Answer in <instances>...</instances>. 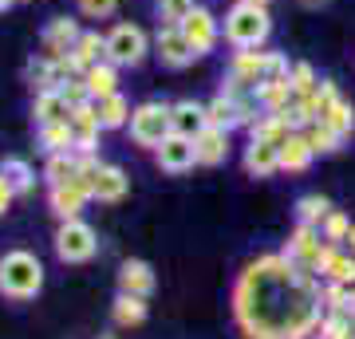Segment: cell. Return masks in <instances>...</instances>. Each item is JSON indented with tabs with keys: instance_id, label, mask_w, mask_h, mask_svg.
I'll return each instance as SVG.
<instances>
[{
	"instance_id": "6da1fadb",
	"label": "cell",
	"mask_w": 355,
	"mask_h": 339,
	"mask_svg": "<svg viewBox=\"0 0 355 339\" xmlns=\"http://www.w3.org/2000/svg\"><path fill=\"white\" fill-rule=\"evenodd\" d=\"M320 288L312 268H296V264L280 252V257H261L241 272L237 292H233V312L237 324L249 336L272 331L280 339H308L320 331Z\"/></svg>"
},
{
	"instance_id": "7a4b0ae2",
	"label": "cell",
	"mask_w": 355,
	"mask_h": 339,
	"mask_svg": "<svg viewBox=\"0 0 355 339\" xmlns=\"http://www.w3.org/2000/svg\"><path fill=\"white\" fill-rule=\"evenodd\" d=\"M221 36H225L233 48H265L268 36H272V16H268V4L237 0V4L225 12Z\"/></svg>"
},
{
	"instance_id": "3957f363",
	"label": "cell",
	"mask_w": 355,
	"mask_h": 339,
	"mask_svg": "<svg viewBox=\"0 0 355 339\" xmlns=\"http://www.w3.org/2000/svg\"><path fill=\"white\" fill-rule=\"evenodd\" d=\"M44 288V264L36 252L28 249H12L0 257V292L12 296V300H32Z\"/></svg>"
},
{
	"instance_id": "277c9868",
	"label": "cell",
	"mask_w": 355,
	"mask_h": 339,
	"mask_svg": "<svg viewBox=\"0 0 355 339\" xmlns=\"http://www.w3.org/2000/svg\"><path fill=\"white\" fill-rule=\"evenodd\" d=\"M130 142L142 146V150H158L174 130H170V103H158V99H146L130 111Z\"/></svg>"
},
{
	"instance_id": "5b68a950",
	"label": "cell",
	"mask_w": 355,
	"mask_h": 339,
	"mask_svg": "<svg viewBox=\"0 0 355 339\" xmlns=\"http://www.w3.org/2000/svg\"><path fill=\"white\" fill-rule=\"evenodd\" d=\"M146 51H150V40H146V32L139 24L123 20V24H114L107 32V60L119 63V67H139L146 60Z\"/></svg>"
},
{
	"instance_id": "8992f818",
	"label": "cell",
	"mask_w": 355,
	"mask_h": 339,
	"mask_svg": "<svg viewBox=\"0 0 355 339\" xmlns=\"http://www.w3.org/2000/svg\"><path fill=\"white\" fill-rule=\"evenodd\" d=\"M95 249H99V237H95V229H91L87 221H79V217L64 221L60 233H55V252H60V261H64V264L91 261Z\"/></svg>"
},
{
	"instance_id": "52a82bcc",
	"label": "cell",
	"mask_w": 355,
	"mask_h": 339,
	"mask_svg": "<svg viewBox=\"0 0 355 339\" xmlns=\"http://www.w3.org/2000/svg\"><path fill=\"white\" fill-rule=\"evenodd\" d=\"M154 51H158V60H162L166 67H174V71H182V67H190V63L198 60V51L190 48V40H186L182 24H162L158 28Z\"/></svg>"
},
{
	"instance_id": "ba28073f",
	"label": "cell",
	"mask_w": 355,
	"mask_h": 339,
	"mask_svg": "<svg viewBox=\"0 0 355 339\" xmlns=\"http://www.w3.org/2000/svg\"><path fill=\"white\" fill-rule=\"evenodd\" d=\"M324 245H328V241H320V229L300 225V221H296V229H292L288 245H284V257H288V261L296 264V268H312V272H316ZM316 277H320V272H316Z\"/></svg>"
},
{
	"instance_id": "9c48e42d",
	"label": "cell",
	"mask_w": 355,
	"mask_h": 339,
	"mask_svg": "<svg viewBox=\"0 0 355 339\" xmlns=\"http://www.w3.org/2000/svg\"><path fill=\"white\" fill-rule=\"evenodd\" d=\"M83 36V28H79V20H71V16H55V20H48L44 24V32H40V55H48V60H60V55H67V51L76 48V40Z\"/></svg>"
},
{
	"instance_id": "30bf717a",
	"label": "cell",
	"mask_w": 355,
	"mask_h": 339,
	"mask_svg": "<svg viewBox=\"0 0 355 339\" xmlns=\"http://www.w3.org/2000/svg\"><path fill=\"white\" fill-rule=\"evenodd\" d=\"M182 32H186V40H190V48L198 51V55H209V51L217 48V40H221V24H217V16L209 12V8H202V4L182 20Z\"/></svg>"
},
{
	"instance_id": "8fae6325",
	"label": "cell",
	"mask_w": 355,
	"mask_h": 339,
	"mask_svg": "<svg viewBox=\"0 0 355 339\" xmlns=\"http://www.w3.org/2000/svg\"><path fill=\"white\" fill-rule=\"evenodd\" d=\"M87 201H91V186L83 182V177H71V182H64V186H51L48 189V205H51V214L60 217V221L79 217Z\"/></svg>"
},
{
	"instance_id": "7c38bea8",
	"label": "cell",
	"mask_w": 355,
	"mask_h": 339,
	"mask_svg": "<svg viewBox=\"0 0 355 339\" xmlns=\"http://www.w3.org/2000/svg\"><path fill=\"white\" fill-rule=\"evenodd\" d=\"M71 130H76V154H95L99 150L103 123H99V107H95V99L79 103L76 111H71Z\"/></svg>"
},
{
	"instance_id": "4fadbf2b",
	"label": "cell",
	"mask_w": 355,
	"mask_h": 339,
	"mask_svg": "<svg viewBox=\"0 0 355 339\" xmlns=\"http://www.w3.org/2000/svg\"><path fill=\"white\" fill-rule=\"evenodd\" d=\"M154 158H158V166H162L166 174H186V170H193V166H198L193 139H186V134H170V139L154 150Z\"/></svg>"
},
{
	"instance_id": "5bb4252c",
	"label": "cell",
	"mask_w": 355,
	"mask_h": 339,
	"mask_svg": "<svg viewBox=\"0 0 355 339\" xmlns=\"http://www.w3.org/2000/svg\"><path fill=\"white\" fill-rule=\"evenodd\" d=\"M127 189H130V177L123 166H114V162H103L99 170H95V177H91V201H123L127 198Z\"/></svg>"
},
{
	"instance_id": "9a60e30c",
	"label": "cell",
	"mask_w": 355,
	"mask_h": 339,
	"mask_svg": "<svg viewBox=\"0 0 355 339\" xmlns=\"http://www.w3.org/2000/svg\"><path fill=\"white\" fill-rule=\"evenodd\" d=\"M205 126H209V119H205V103H193V99L170 103V130H174V134L198 139Z\"/></svg>"
},
{
	"instance_id": "2e32d148",
	"label": "cell",
	"mask_w": 355,
	"mask_h": 339,
	"mask_svg": "<svg viewBox=\"0 0 355 339\" xmlns=\"http://www.w3.org/2000/svg\"><path fill=\"white\" fill-rule=\"evenodd\" d=\"M316 272L324 280H331V284H347V288H355V252L347 257V252H340L336 245H324Z\"/></svg>"
},
{
	"instance_id": "e0dca14e",
	"label": "cell",
	"mask_w": 355,
	"mask_h": 339,
	"mask_svg": "<svg viewBox=\"0 0 355 339\" xmlns=\"http://www.w3.org/2000/svg\"><path fill=\"white\" fill-rule=\"evenodd\" d=\"M245 170L253 177H272L280 170V146L265 139H249L245 146Z\"/></svg>"
},
{
	"instance_id": "ac0fdd59",
	"label": "cell",
	"mask_w": 355,
	"mask_h": 339,
	"mask_svg": "<svg viewBox=\"0 0 355 339\" xmlns=\"http://www.w3.org/2000/svg\"><path fill=\"white\" fill-rule=\"evenodd\" d=\"M312 158H316V150L308 146L304 130H292L288 139L280 142V170L284 174H304L308 166H312Z\"/></svg>"
},
{
	"instance_id": "d6986e66",
	"label": "cell",
	"mask_w": 355,
	"mask_h": 339,
	"mask_svg": "<svg viewBox=\"0 0 355 339\" xmlns=\"http://www.w3.org/2000/svg\"><path fill=\"white\" fill-rule=\"evenodd\" d=\"M193 150H198V166H221L229 158V130L205 126L202 134L193 139Z\"/></svg>"
},
{
	"instance_id": "ffe728a7",
	"label": "cell",
	"mask_w": 355,
	"mask_h": 339,
	"mask_svg": "<svg viewBox=\"0 0 355 339\" xmlns=\"http://www.w3.org/2000/svg\"><path fill=\"white\" fill-rule=\"evenodd\" d=\"M119 292H130V296H150V292H154V268L146 261H123V264H119Z\"/></svg>"
},
{
	"instance_id": "44dd1931",
	"label": "cell",
	"mask_w": 355,
	"mask_h": 339,
	"mask_svg": "<svg viewBox=\"0 0 355 339\" xmlns=\"http://www.w3.org/2000/svg\"><path fill=\"white\" fill-rule=\"evenodd\" d=\"M71 111H76V107L64 99V91H36V103H32L36 126H44V123H67Z\"/></svg>"
},
{
	"instance_id": "7402d4cb",
	"label": "cell",
	"mask_w": 355,
	"mask_h": 339,
	"mask_svg": "<svg viewBox=\"0 0 355 339\" xmlns=\"http://www.w3.org/2000/svg\"><path fill=\"white\" fill-rule=\"evenodd\" d=\"M83 83H87V91H91L95 103L107 99V95H114V91H119V63H111V60L91 63L87 71H83Z\"/></svg>"
},
{
	"instance_id": "603a6c76",
	"label": "cell",
	"mask_w": 355,
	"mask_h": 339,
	"mask_svg": "<svg viewBox=\"0 0 355 339\" xmlns=\"http://www.w3.org/2000/svg\"><path fill=\"white\" fill-rule=\"evenodd\" d=\"M205 119H209V126H221V130L245 126V119H241V103L229 99V95H217V99L205 103Z\"/></svg>"
},
{
	"instance_id": "cb8c5ba5",
	"label": "cell",
	"mask_w": 355,
	"mask_h": 339,
	"mask_svg": "<svg viewBox=\"0 0 355 339\" xmlns=\"http://www.w3.org/2000/svg\"><path fill=\"white\" fill-rule=\"evenodd\" d=\"M95 107H99V123H103V130H119V126H127V123H130V111H135V107L127 103V95H123V91H114V95L99 99Z\"/></svg>"
},
{
	"instance_id": "d4e9b609",
	"label": "cell",
	"mask_w": 355,
	"mask_h": 339,
	"mask_svg": "<svg viewBox=\"0 0 355 339\" xmlns=\"http://www.w3.org/2000/svg\"><path fill=\"white\" fill-rule=\"evenodd\" d=\"M40 146H44L48 154L76 150V130H71V119H67V123H44V126H40Z\"/></svg>"
},
{
	"instance_id": "484cf974",
	"label": "cell",
	"mask_w": 355,
	"mask_h": 339,
	"mask_svg": "<svg viewBox=\"0 0 355 339\" xmlns=\"http://www.w3.org/2000/svg\"><path fill=\"white\" fill-rule=\"evenodd\" d=\"M249 134L253 139H265V142H284L292 134V126H288V119L284 114H277V111H265V114H257V123L249 126Z\"/></svg>"
},
{
	"instance_id": "4316f807",
	"label": "cell",
	"mask_w": 355,
	"mask_h": 339,
	"mask_svg": "<svg viewBox=\"0 0 355 339\" xmlns=\"http://www.w3.org/2000/svg\"><path fill=\"white\" fill-rule=\"evenodd\" d=\"M114 324L119 327H139L146 320V296H130V292H119V300L111 308Z\"/></svg>"
},
{
	"instance_id": "83f0119b",
	"label": "cell",
	"mask_w": 355,
	"mask_h": 339,
	"mask_svg": "<svg viewBox=\"0 0 355 339\" xmlns=\"http://www.w3.org/2000/svg\"><path fill=\"white\" fill-rule=\"evenodd\" d=\"M76 174H79V154L76 150L48 154V162H44V177H48V186H64V182H71Z\"/></svg>"
},
{
	"instance_id": "f1b7e54d",
	"label": "cell",
	"mask_w": 355,
	"mask_h": 339,
	"mask_svg": "<svg viewBox=\"0 0 355 339\" xmlns=\"http://www.w3.org/2000/svg\"><path fill=\"white\" fill-rule=\"evenodd\" d=\"M24 79L32 83V91H60V76H55V60H48V55H36V60H28Z\"/></svg>"
},
{
	"instance_id": "f546056e",
	"label": "cell",
	"mask_w": 355,
	"mask_h": 339,
	"mask_svg": "<svg viewBox=\"0 0 355 339\" xmlns=\"http://www.w3.org/2000/svg\"><path fill=\"white\" fill-rule=\"evenodd\" d=\"M328 214H331V201L324 198V193H304V198L296 201V221H300V225L320 229L328 221Z\"/></svg>"
},
{
	"instance_id": "4dcf8cb0",
	"label": "cell",
	"mask_w": 355,
	"mask_h": 339,
	"mask_svg": "<svg viewBox=\"0 0 355 339\" xmlns=\"http://www.w3.org/2000/svg\"><path fill=\"white\" fill-rule=\"evenodd\" d=\"M71 55H76V63L87 71L91 63L107 60V36H99V32H83V36L76 40V48H71Z\"/></svg>"
},
{
	"instance_id": "1f68e13d",
	"label": "cell",
	"mask_w": 355,
	"mask_h": 339,
	"mask_svg": "<svg viewBox=\"0 0 355 339\" xmlns=\"http://www.w3.org/2000/svg\"><path fill=\"white\" fill-rule=\"evenodd\" d=\"M316 123H328L340 139H347V134H355V107L347 99H336L328 111H324V119H316Z\"/></svg>"
},
{
	"instance_id": "d6a6232c",
	"label": "cell",
	"mask_w": 355,
	"mask_h": 339,
	"mask_svg": "<svg viewBox=\"0 0 355 339\" xmlns=\"http://www.w3.org/2000/svg\"><path fill=\"white\" fill-rule=\"evenodd\" d=\"M304 139H308V146H312L316 154H336V150H340V142H343L328 123H308L304 126Z\"/></svg>"
},
{
	"instance_id": "836d02e7",
	"label": "cell",
	"mask_w": 355,
	"mask_h": 339,
	"mask_svg": "<svg viewBox=\"0 0 355 339\" xmlns=\"http://www.w3.org/2000/svg\"><path fill=\"white\" fill-rule=\"evenodd\" d=\"M0 174L8 177V186H12L16 193H28V189L36 186V174H32V166H28L24 158H4Z\"/></svg>"
},
{
	"instance_id": "e575fe53",
	"label": "cell",
	"mask_w": 355,
	"mask_h": 339,
	"mask_svg": "<svg viewBox=\"0 0 355 339\" xmlns=\"http://www.w3.org/2000/svg\"><path fill=\"white\" fill-rule=\"evenodd\" d=\"M316 339H355V320H347V312H328L320 320Z\"/></svg>"
},
{
	"instance_id": "d590c367",
	"label": "cell",
	"mask_w": 355,
	"mask_h": 339,
	"mask_svg": "<svg viewBox=\"0 0 355 339\" xmlns=\"http://www.w3.org/2000/svg\"><path fill=\"white\" fill-rule=\"evenodd\" d=\"M288 79H292V91H296V99H304V95H312V91L320 87V79H316V67L312 63H292V71H288Z\"/></svg>"
},
{
	"instance_id": "8d00e7d4",
	"label": "cell",
	"mask_w": 355,
	"mask_h": 339,
	"mask_svg": "<svg viewBox=\"0 0 355 339\" xmlns=\"http://www.w3.org/2000/svg\"><path fill=\"white\" fill-rule=\"evenodd\" d=\"M320 233H324V241H328V245H340V241L352 237V221H347V217H343L340 209H331L328 221L320 225Z\"/></svg>"
},
{
	"instance_id": "74e56055",
	"label": "cell",
	"mask_w": 355,
	"mask_h": 339,
	"mask_svg": "<svg viewBox=\"0 0 355 339\" xmlns=\"http://www.w3.org/2000/svg\"><path fill=\"white\" fill-rule=\"evenodd\" d=\"M193 8H198L193 0H158V16H162V24H182Z\"/></svg>"
},
{
	"instance_id": "f35d334b",
	"label": "cell",
	"mask_w": 355,
	"mask_h": 339,
	"mask_svg": "<svg viewBox=\"0 0 355 339\" xmlns=\"http://www.w3.org/2000/svg\"><path fill=\"white\" fill-rule=\"evenodd\" d=\"M114 8H119V0H79V12L91 20H107V16H114Z\"/></svg>"
},
{
	"instance_id": "ab89813d",
	"label": "cell",
	"mask_w": 355,
	"mask_h": 339,
	"mask_svg": "<svg viewBox=\"0 0 355 339\" xmlns=\"http://www.w3.org/2000/svg\"><path fill=\"white\" fill-rule=\"evenodd\" d=\"M60 91H64V99L71 103V107H79V103H87V99H91V91H87V83H83V76L67 79V83H64Z\"/></svg>"
},
{
	"instance_id": "60d3db41",
	"label": "cell",
	"mask_w": 355,
	"mask_h": 339,
	"mask_svg": "<svg viewBox=\"0 0 355 339\" xmlns=\"http://www.w3.org/2000/svg\"><path fill=\"white\" fill-rule=\"evenodd\" d=\"M12 198H16V189L8 186V177L0 174V214H4V209H8V205H12Z\"/></svg>"
},
{
	"instance_id": "b9f144b4",
	"label": "cell",
	"mask_w": 355,
	"mask_h": 339,
	"mask_svg": "<svg viewBox=\"0 0 355 339\" xmlns=\"http://www.w3.org/2000/svg\"><path fill=\"white\" fill-rule=\"evenodd\" d=\"M249 339H280V336H272V331H261V336H249Z\"/></svg>"
},
{
	"instance_id": "7bdbcfd3",
	"label": "cell",
	"mask_w": 355,
	"mask_h": 339,
	"mask_svg": "<svg viewBox=\"0 0 355 339\" xmlns=\"http://www.w3.org/2000/svg\"><path fill=\"white\" fill-rule=\"evenodd\" d=\"M16 0H0V12H8V8H12Z\"/></svg>"
},
{
	"instance_id": "ee69618b",
	"label": "cell",
	"mask_w": 355,
	"mask_h": 339,
	"mask_svg": "<svg viewBox=\"0 0 355 339\" xmlns=\"http://www.w3.org/2000/svg\"><path fill=\"white\" fill-rule=\"evenodd\" d=\"M308 8H320V4H328V0H304Z\"/></svg>"
},
{
	"instance_id": "f6af8a7d",
	"label": "cell",
	"mask_w": 355,
	"mask_h": 339,
	"mask_svg": "<svg viewBox=\"0 0 355 339\" xmlns=\"http://www.w3.org/2000/svg\"><path fill=\"white\" fill-rule=\"evenodd\" d=\"M347 241H352V252H355V221H352V237H347Z\"/></svg>"
},
{
	"instance_id": "bcb514c9",
	"label": "cell",
	"mask_w": 355,
	"mask_h": 339,
	"mask_svg": "<svg viewBox=\"0 0 355 339\" xmlns=\"http://www.w3.org/2000/svg\"><path fill=\"white\" fill-rule=\"evenodd\" d=\"M352 315H355V288H352Z\"/></svg>"
},
{
	"instance_id": "7dc6e473",
	"label": "cell",
	"mask_w": 355,
	"mask_h": 339,
	"mask_svg": "<svg viewBox=\"0 0 355 339\" xmlns=\"http://www.w3.org/2000/svg\"><path fill=\"white\" fill-rule=\"evenodd\" d=\"M249 4H268V0H249Z\"/></svg>"
},
{
	"instance_id": "c3c4849f",
	"label": "cell",
	"mask_w": 355,
	"mask_h": 339,
	"mask_svg": "<svg viewBox=\"0 0 355 339\" xmlns=\"http://www.w3.org/2000/svg\"><path fill=\"white\" fill-rule=\"evenodd\" d=\"M16 4H24V0H16Z\"/></svg>"
},
{
	"instance_id": "681fc988",
	"label": "cell",
	"mask_w": 355,
	"mask_h": 339,
	"mask_svg": "<svg viewBox=\"0 0 355 339\" xmlns=\"http://www.w3.org/2000/svg\"><path fill=\"white\" fill-rule=\"evenodd\" d=\"M352 320H355V315H352Z\"/></svg>"
}]
</instances>
